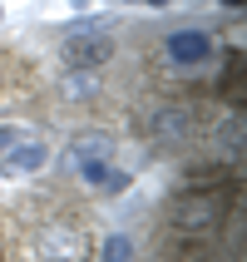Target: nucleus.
<instances>
[{
  "mask_svg": "<svg viewBox=\"0 0 247 262\" xmlns=\"http://www.w3.org/2000/svg\"><path fill=\"white\" fill-rule=\"evenodd\" d=\"M35 252H40V262H89L94 243L74 223H44L35 233Z\"/></svg>",
  "mask_w": 247,
  "mask_h": 262,
  "instance_id": "f257e3e1",
  "label": "nucleus"
},
{
  "mask_svg": "<svg viewBox=\"0 0 247 262\" xmlns=\"http://www.w3.org/2000/svg\"><path fill=\"white\" fill-rule=\"evenodd\" d=\"M59 59L70 64V70H99L114 59V40L104 35V30H70L64 40H59Z\"/></svg>",
  "mask_w": 247,
  "mask_h": 262,
  "instance_id": "f03ea898",
  "label": "nucleus"
},
{
  "mask_svg": "<svg viewBox=\"0 0 247 262\" xmlns=\"http://www.w3.org/2000/svg\"><path fill=\"white\" fill-rule=\"evenodd\" d=\"M168 218L183 233H213L222 223V198H213V193H178L173 208H168Z\"/></svg>",
  "mask_w": 247,
  "mask_h": 262,
  "instance_id": "7ed1b4c3",
  "label": "nucleus"
},
{
  "mask_svg": "<svg viewBox=\"0 0 247 262\" xmlns=\"http://www.w3.org/2000/svg\"><path fill=\"white\" fill-rule=\"evenodd\" d=\"M188 129H193V114L183 109V104H159V109L148 114V134H153V144H163V148L183 144Z\"/></svg>",
  "mask_w": 247,
  "mask_h": 262,
  "instance_id": "20e7f679",
  "label": "nucleus"
},
{
  "mask_svg": "<svg viewBox=\"0 0 247 262\" xmlns=\"http://www.w3.org/2000/svg\"><path fill=\"white\" fill-rule=\"evenodd\" d=\"M44 163H50V148L40 139H30V134H20L15 148H0V168L5 173H40Z\"/></svg>",
  "mask_w": 247,
  "mask_h": 262,
  "instance_id": "39448f33",
  "label": "nucleus"
},
{
  "mask_svg": "<svg viewBox=\"0 0 247 262\" xmlns=\"http://www.w3.org/2000/svg\"><path fill=\"white\" fill-rule=\"evenodd\" d=\"M168 59L173 64H203V59H213V40L203 30H173L168 35Z\"/></svg>",
  "mask_w": 247,
  "mask_h": 262,
  "instance_id": "423d86ee",
  "label": "nucleus"
},
{
  "mask_svg": "<svg viewBox=\"0 0 247 262\" xmlns=\"http://www.w3.org/2000/svg\"><path fill=\"white\" fill-rule=\"evenodd\" d=\"M59 94L70 104H84L99 94V70H64V79H59Z\"/></svg>",
  "mask_w": 247,
  "mask_h": 262,
  "instance_id": "0eeeda50",
  "label": "nucleus"
},
{
  "mask_svg": "<svg viewBox=\"0 0 247 262\" xmlns=\"http://www.w3.org/2000/svg\"><path fill=\"white\" fill-rule=\"evenodd\" d=\"M109 154H114V139H109V134H79V139L70 144V159H74V163H84V159H109Z\"/></svg>",
  "mask_w": 247,
  "mask_h": 262,
  "instance_id": "6e6552de",
  "label": "nucleus"
},
{
  "mask_svg": "<svg viewBox=\"0 0 247 262\" xmlns=\"http://www.w3.org/2000/svg\"><path fill=\"white\" fill-rule=\"evenodd\" d=\"M218 144H222V154H228V159H237V154H242V119H228V124H222V134H218Z\"/></svg>",
  "mask_w": 247,
  "mask_h": 262,
  "instance_id": "1a4fd4ad",
  "label": "nucleus"
},
{
  "mask_svg": "<svg viewBox=\"0 0 247 262\" xmlns=\"http://www.w3.org/2000/svg\"><path fill=\"white\" fill-rule=\"evenodd\" d=\"M129 257H133V243L124 233H114L109 243H104V262H129Z\"/></svg>",
  "mask_w": 247,
  "mask_h": 262,
  "instance_id": "9d476101",
  "label": "nucleus"
},
{
  "mask_svg": "<svg viewBox=\"0 0 247 262\" xmlns=\"http://www.w3.org/2000/svg\"><path fill=\"white\" fill-rule=\"evenodd\" d=\"M15 139H20V129H0V148H10Z\"/></svg>",
  "mask_w": 247,
  "mask_h": 262,
  "instance_id": "9b49d317",
  "label": "nucleus"
},
{
  "mask_svg": "<svg viewBox=\"0 0 247 262\" xmlns=\"http://www.w3.org/2000/svg\"><path fill=\"white\" fill-rule=\"evenodd\" d=\"M222 5H233V10H237V5H242V0H222Z\"/></svg>",
  "mask_w": 247,
  "mask_h": 262,
  "instance_id": "f8f14e48",
  "label": "nucleus"
},
{
  "mask_svg": "<svg viewBox=\"0 0 247 262\" xmlns=\"http://www.w3.org/2000/svg\"><path fill=\"white\" fill-rule=\"evenodd\" d=\"M148 5H168V0H148Z\"/></svg>",
  "mask_w": 247,
  "mask_h": 262,
  "instance_id": "ddd939ff",
  "label": "nucleus"
}]
</instances>
